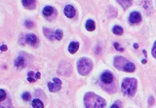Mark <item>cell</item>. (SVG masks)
Masks as SVG:
<instances>
[{
    "label": "cell",
    "instance_id": "1",
    "mask_svg": "<svg viewBox=\"0 0 156 108\" xmlns=\"http://www.w3.org/2000/svg\"><path fill=\"white\" fill-rule=\"evenodd\" d=\"M84 102L86 108H105V101L99 95L93 92H88L84 97Z\"/></svg>",
    "mask_w": 156,
    "mask_h": 108
},
{
    "label": "cell",
    "instance_id": "2",
    "mask_svg": "<svg viewBox=\"0 0 156 108\" xmlns=\"http://www.w3.org/2000/svg\"><path fill=\"white\" fill-rule=\"evenodd\" d=\"M122 92L125 95H128V97H132L135 95L137 90V80L134 79V78H126V79L123 80L122 82V86H121Z\"/></svg>",
    "mask_w": 156,
    "mask_h": 108
},
{
    "label": "cell",
    "instance_id": "3",
    "mask_svg": "<svg viewBox=\"0 0 156 108\" xmlns=\"http://www.w3.org/2000/svg\"><path fill=\"white\" fill-rule=\"evenodd\" d=\"M114 65L116 68L126 72H134L136 69L135 64L130 62L129 61L125 59L122 56H115L114 58Z\"/></svg>",
    "mask_w": 156,
    "mask_h": 108
},
{
    "label": "cell",
    "instance_id": "4",
    "mask_svg": "<svg viewBox=\"0 0 156 108\" xmlns=\"http://www.w3.org/2000/svg\"><path fill=\"white\" fill-rule=\"evenodd\" d=\"M92 68H93V61H92L90 59L82 58L77 64L78 72L81 75H83V76L89 74L90 71L92 70Z\"/></svg>",
    "mask_w": 156,
    "mask_h": 108
},
{
    "label": "cell",
    "instance_id": "5",
    "mask_svg": "<svg viewBox=\"0 0 156 108\" xmlns=\"http://www.w3.org/2000/svg\"><path fill=\"white\" fill-rule=\"evenodd\" d=\"M48 88L52 92H56L60 91L61 88H62V81L59 78H54L53 80L48 83Z\"/></svg>",
    "mask_w": 156,
    "mask_h": 108
},
{
    "label": "cell",
    "instance_id": "6",
    "mask_svg": "<svg viewBox=\"0 0 156 108\" xmlns=\"http://www.w3.org/2000/svg\"><path fill=\"white\" fill-rule=\"evenodd\" d=\"M100 80H102V82L105 84H110L113 81V75L110 73V72L105 71V72H103V73L102 74V76H100Z\"/></svg>",
    "mask_w": 156,
    "mask_h": 108
},
{
    "label": "cell",
    "instance_id": "7",
    "mask_svg": "<svg viewBox=\"0 0 156 108\" xmlns=\"http://www.w3.org/2000/svg\"><path fill=\"white\" fill-rule=\"evenodd\" d=\"M129 20L131 23H137L142 20V16H140V14L137 13V12H133V13L130 15Z\"/></svg>",
    "mask_w": 156,
    "mask_h": 108
},
{
    "label": "cell",
    "instance_id": "8",
    "mask_svg": "<svg viewBox=\"0 0 156 108\" xmlns=\"http://www.w3.org/2000/svg\"><path fill=\"white\" fill-rule=\"evenodd\" d=\"M75 13H76V11H75V9L73 8V6L71 5H66V8H65V15L67 17V18H73L75 16Z\"/></svg>",
    "mask_w": 156,
    "mask_h": 108
},
{
    "label": "cell",
    "instance_id": "9",
    "mask_svg": "<svg viewBox=\"0 0 156 108\" xmlns=\"http://www.w3.org/2000/svg\"><path fill=\"white\" fill-rule=\"evenodd\" d=\"M26 40L27 43L29 45H31V46H36L38 43V39L34 34H27L26 36Z\"/></svg>",
    "mask_w": 156,
    "mask_h": 108
},
{
    "label": "cell",
    "instance_id": "10",
    "mask_svg": "<svg viewBox=\"0 0 156 108\" xmlns=\"http://www.w3.org/2000/svg\"><path fill=\"white\" fill-rule=\"evenodd\" d=\"M40 73L39 72H36V73H34L33 71H30L28 72V74H27V80L29 81V82H31V83H34L36 80L39 79L40 78Z\"/></svg>",
    "mask_w": 156,
    "mask_h": 108
},
{
    "label": "cell",
    "instance_id": "11",
    "mask_svg": "<svg viewBox=\"0 0 156 108\" xmlns=\"http://www.w3.org/2000/svg\"><path fill=\"white\" fill-rule=\"evenodd\" d=\"M15 66L17 68H19V69H22V68L26 66V61H24V59L23 56H19V58L15 61Z\"/></svg>",
    "mask_w": 156,
    "mask_h": 108
},
{
    "label": "cell",
    "instance_id": "12",
    "mask_svg": "<svg viewBox=\"0 0 156 108\" xmlns=\"http://www.w3.org/2000/svg\"><path fill=\"white\" fill-rule=\"evenodd\" d=\"M23 5L27 9L35 8V0H23Z\"/></svg>",
    "mask_w": 156,
    "mask_h": 108
},
{
    "label": "cell",
    "instance_id": "13",
    "mask_svg": "<svg viewBox=\"0 0 156 108\" xmlns=\"http://www.w3.org/2000/svg\"><path fill=\"white\" fill-rule=\"evenodd\" d=\"M78 48H79V44L77 43V42H71V43L69 44L68 51L70 54H75L76 52H77Z\"/></svg>",
    "mask_w": 156,
    "mask_h": 108
},
{
    "label": "cell",
    "instance_id": "14",
    "mask_svg": "<svg viewBox=\"0 0 156 108\" xmlns=\"http://www.w3.org/2000/svg\"><path fill=\"white\" fill-rule=\"evenodd\" d=\"M54 8L53 7H51V6H46V7L43 9V15L46 17H49V16H51L52 14H54Z\"/></svg>",
    "mask_w": 156,
    "mask_h": 108
},
{
    "label": "cell",
    "instance_id": "15",
    "mask_svg": "<svg viewBox=\"0 0 156 108\" xmlns=\"http://www.w3.org/2000/svg\"><path fill=\"white\" fill-rule=\"evenodd\" d=\"M62 38H63V31L60 30V29L54 31L51 36V39H56V40H61Z\"/></svg>",
    "mask_w": 156,
    "mask_h": 108
},
{
    "label": "cell",
    "instance_id": "16",
    "mask_svg": "<svg viewBox=\"0 0 156 108\" xmlns=\"http://www.w3.org/2000/svg\"><path fill=\"white\" fill-rule=\"evenodd\" d=\"M117 1L119 2V4H120L124 9H127L128 7H130L131 6L133 0H117Z\"/></svg>",
    "mask_w": 156,
    "mask_h": 108
},
{
    "label": "cell",
    "instance_id": "17",
    "mask_svg": "<svg viewBox=\"0 0 156 108\" xmlns=\"http://www.w3.org/2000/svg\"><path fill=\"white\" fill-rule=\"evenodd\" d=\"M95 28H96V25H95V22L94 20H87V23H86V28H87V30H89V31H93Z\"/></svg>",
    "mask_w": 156,
    "mask_h": 108
},
{
    "label": "cell",
    "instance_id": "18",
    "mask_svg": "<svg viewBox=\"0 0 156 108\" xmlns=\"http://www.w3.org/2000/svg\"><path fill=\"white\" fill-rule=\"evenodd\" d=\"M32 107L33 108H43L44 105L40 100H32Z\"/></svg>",
    "mask_w": 156,
    "mask_h": 108
},
{
    "label": "cell",
    "instance_id": "19",
    "mask_svg": "<svg viewBox=\"0 0 156 108\" xmlns=\"http://www.w3.org/2000/svg\"><path fill=\"white\" fill-rule=\"evenodd\" d=\"M112 31H113V33L116 35H121L122 33H123V28L119 25H115L114 28H113Z\"/></svg>",
    "mask_w": 156,
    "mask_h": 108
},
{
    "label": "cell",
    "instance_id": "20",
    "mask_svg": "<svg viewBox=\"0 0 156 108\" xmlns=\"http://www.w3.org/2000/svg\"><path fill=\"white\" fill-rule=\"evenodd\" d=\"M5 97H6V92L4 90H0V101L1 102H3L5 100Z\"/></svg>",
    "mask_w": 156,
    "mask_h": 108
},
{
    "label": "cell",
    "instance_id": "21",
    "mask_svg": "<svg viewBox=\"0 0 156 108\" xmlns=\"http://www.w3.org/2000/svg\"><path fill=\"white\" fill-rule=\"evenodd\" d=\"M23 98H24V100L28 101L30 100V95L28 92H24V94H23Z\"/></svg>",
    "mask_w": 156,
    "mask_h": 108
},
{
    "label": "cell",
    "instance_id": "22",
    "mask_svg": "<svg viewBox=\"0 0 156 108\" xmlns=\"http://www.w3.org/2000/svg\"><path fill=\"white\" fill-rule=\"evenodd\" d=\"M26 26L27 28H31L33 26V23L30 22V20H26Z\"/></svg>",
    "mask_w": 156,
    "mask_h": 108
},
{
    "label": "cell",
    "instance_id": "23",
    "mask_svg": "<svg viewBox=\"0 0 156 108\" xmlns=\"http://www.w3.org/2000/svg\"><path fill=\"white\" fill-rule=\"evenodd\" d=\"M152 56H153V58L156 59V42L153 45V48H152Z\"/></svg>",
    "mask_w": 156,
    "mask_h": 108
},
{
    "label": "cell",
    "instance_id": "24",
    "mask_svg": "<svg viewBox=\"0 0 156 108\" xmlns=\"http://www.w3.org/2000/svg\"><path fill=\"white\" fill-rule=\"evenodd\" d=\"M114 47H115L116 50H119V51H121V52L122 51H124L123 48H120V45H119L118 43H114Z\"/></svg>",
    "mask_w": 156,
    "mask_h": 108
},
{
    "label": "cell",
    "instance_id": "25",
    "mask_svg": "<svg viewBox=\"0 0 156 108\" xmlns=\"http://www.w3.org/2000/svg\"><path fill=\"white\" fill-rule=\"evenodd\" d=\"M1 50L3 51V52H4V51L7 50V46H6V45H2V46H1Z\"/></svg>",
    "mask_w": 156,
    "mask_h": 108
},
{
    "label": "cell",
    "instance_id": "26",
    "mask_svg": "<svg viewBox=\"0 0 156 108\" xmlns=\"http://www.w3.org/2000/svg\"><path fill=\"white\" fill-rule=\"evenodd\" d=\"M110 108H119V106L117 105V104H113V105Z\"/></svg>",
    "mask_w": 156,
    "mask_h": 108
},
{
    "label": "cell",
    "instance_id": "27",
    "mask_svg": "<svg viewBox=\"0 0 156 108\" xmlns=\"http://www.w3.org/2000/svg\"><path fill=\"white\" fill-rule=\"evenodd\" d=\"M134 47H135V49H137V48H139V46H137V44H135V45H134Z\"/></svg>",
    "mask_w": 156,
    "mask_h": 108
},
{
    "label": "cell",
    "instance_id": "28",
    "mask_svg": "<svg viewBox=\"0 0 156 108\" xmlns=\"http://www.w3.org/2000/svg\"><path fill=\"white\" fill-rule=\"evenodd\" d=\"M142 64H146V61H145V59H143V61H142Z\"/></svg>",
    "mask_w": 156,
    "mask_h": 108
}]
</instances>
